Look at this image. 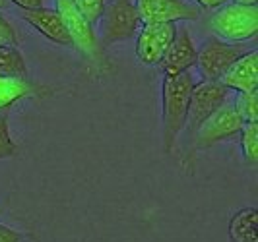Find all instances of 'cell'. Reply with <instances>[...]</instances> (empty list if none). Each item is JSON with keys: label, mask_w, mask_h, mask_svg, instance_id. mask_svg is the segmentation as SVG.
<instances>
[{"label": "cell", "mask_w": 258, "mask_h": 242, "mask_svg": "<svg viewBox=\"0 0 258 242\" xmlns=\"http://www.w3.org/2000/svg\"><path fill=\"white\" fill-rule=\"evenodd\" d=\"M101 22V47H109L115 43L130 41L142 27V20L138 16L136 6L130 0H111L105 4Z\"/></svg>", "instance_id": "6"}, {"label": "cell", "mask_w": 258, "mask_h": 242, "mask_svg": "<svg viewBox=\"0 0 258 242\" xmlns=\"http://www.w3.org/2000/svg\"><path fill=\"white\" fill-rule=\"evenodd\" d=\"M177 35L175 24H142L136 35V56L146 66H159Z\"/></svg>", "instance_id": "8"}, {"label": "cell", "mask_w": 258, "mask_h": 242, "mask_svg": "<svg viewBox=\"0 0 258 242\" xmlns=\"http://www.w3.org/2000/svg\"><path fill=\"white\" fill-rule=\"evenodd\" d=\"M237 115L243 118L245 124L258 122V95L256 91L250 93H237V99L233 103Z\"/></svg>", "instance_id": "17"}, {"label": "cell", "mask_w": 258, "mask_h": 242, "mask_svg": "<svg viewBox=\"0 0 258 242\" xmlns=\"http://www.w3.org/2000/svg\"><path fill=\"white\" fill-rule=\"evenodd\" d=\"M235 4H243V6H256L258 0H233Z\"/></svg>", "instance_id": "24"}, {"label": "cell", "mask_w": 258, "mask_h": 242, "mask_svg": "<svg viewBox=\"0 0 258 242\" xmlns=\"http://www.w3.org/2000/svg\"><path fill=\"white\" fill-rule=\"evenodd\" d=\"M20 35L14 26L0 14V47H18Z\"/></svg>", "instance_id": "20"}, {"label": "cell", "mask_w": 258, "mask_h": 242, "mask_svg": "<svg viewBox=\"0 0 258 242\" xmlns=\"http://www.w3.org/2000/svg\"><path fill=\"white\" fill-rule=\"evenodd\" d=\"M20 18L26 20L35 31H39L43 37H47L51 43L62 45V47H72L68 31H66L64 20L56 8H33V10H20Z\"/></svg>", "instance_id": "10"}, {"label": "cell", "mask_w": 258, "mask_h": 242, "mask_svg": "<svg viewBox=\"0 0 258 242\" xmlns=\"http://www.w3.org/2000/svg\"><path fill=\"white\" fill-rule=\"evenodd\" d=\"M56 10L60 12L62 20H64L66 31L72 47H76L93 66H105V49L99 43V37L95 35L93 27L74 10V6L70 4V0H56Z\"/></svg>", "instance_id": "7"}, {"label": "cell", "mask_w": 258, "mask_h": 242, "mask_svg": "<svg viewBox=\"0 0 258 242\" xmlns=\"http://www.w3.org/2000/svg\"><path fill=\"white\" fill-rule=\"evenodd\" d=\"M70 4L91 27L99 22L105 10V0H70Z\"/></svg>", "instance_id": "18"}, {"label": "cell", "mask_w": 258, "mask_h": 242, "mask_svg": "<svg viewBox=\"0 0 258 242\" xmlns=\"http://www.w3.org/2000/svg\"><path fill=\"white\" fill-rule=\"evenodd\" d=\"M241 134V149L248 165H256L258 161V122L245 124Z\"/></svg>", "instance_id": "16"}, {"label": "cell", "mask_w": 258, "mask_h": 242, "mask_svg": "<svg viewBox=\"0 0 258 242\" xmlns=\"http://www.w3.org/2000/svg\"><path fill=\"white\" fill-rule=\"evenodd\" d=\"M6 6V0H0V8H4Z\"/></svg>", "instance_id": "25"}, {"label": "cell", "mask_w": 258, "mask_h": 242, "mask_svg": "<svg viewBox=\"0 0 258 242\" xmlns=\"http://www.w3.org/2000/svg\"><path fill=\"white\" fill-rule=\"evenodd\" d=\"M194 84L196 82L190 72L177 74V76H163L161 116H163V151L165 155L173 153V147L184 130Z\"/></svg>", "instance_id": "1"}, {"label": "cell", "mask_w": 258, "mask_h": 242, "mask_svg": "<svg viewBox=\"0 0 258 242\" xmlns=\"http://www.w3.org/2000/svg\"><path fill=\"white\" fill-rule=\"evenodd\" d=\"M250 47L245 43H227L216 37H210L196 49V66L206 82H220V77L231 68L241 56H245Z\"/></svg>", "instance_id": "5"}, {"label": "cell", "mask_w": 258, "mask_h": 242, "mask_svg": "<svg viewBox=\"0 0 258 242\" xmlns=\"http://www.w3.org/2000/svg\"><path fill=\"white\" fill-rule=\"evenodd\" d=\"M18 153V145L10 136V126H8V113H0V159H10Z\"/></svg>", "instance_id": "19"}, {"label": "cell", "mask_w": 258, "mask_h": 242, "mask_svg": "<svg viewBox=\"0 0 258 242\" xmlns=\"http://www.w3.org/2000/svg\"><path fill=\"white\" fill-rule=\"evenodd\" d=\"M210 26L218 37L225 39L227 43L250 41L258 33V6L225 2L212 14Z\"/></svg>", "instance_id": "3"}, {"label": "cell", "mask_w": 258, "mask_h": 242, "mask_svg": "<svg viewBox=\"0 0 258 242\" xmlns=\"http://www.w3.org/2000/svg\"><path fill=\"white\" fill-rule=\"evenodd\" d=\"M22 240H24V234L22 232L10 229L6 225H0V242H22Z\"/></svg>", "instance_id": "21"}, {"label": "cell", "mask_w": 258, "mask_h": 242, "mask_svg": "<svg viewBox=\"0 0 258 242\" xmlns=\"http://www.w3.org/2000/svg\"><path fill=\"white\" fill-rule=\"evenodd\" d=\"M10 2H14L20 10H33L43 6V0H10Z\"/></svg>", "instance_id": "22"}, {"label": "cell", "mask_w": 258, "mask_h": 242, "mask_svg": "<svg viewBox=\"0 0 258 242\" xmlns=\"http://www.w3.org/2000/svg\"><path fill=\"white\" fill-rule=\"evenodd\" d=\"M229 238L231 242H258V213L256 207L239 209L229 221Z\"/></svg>", "instance_id": "14"}, {"label": "cell", "mask_w": 258, "mask_h": 242, "mask_svg": "<svg viewBox=\"0 0 258 242\" xmlns=\"http://www.w3.org/2000/svg\"><path fill=\"white\" fill-rule=\"evenodd\" d=\"M52 90L29 77H0V113L26 97H47Z\"/></svg>", "instance_id": "13"}, {"label": "cell", "mask_w": 258, "mask_h": 242, "mask_svg": "<svg viewBox=\"0 0 258 242\" xmlns=\"http://www.w3.org/2000/svg\"><path fill=\"white\" fill-rule=\"evenodd\" d=\"M0 77H27V64L16 47H0Z\"/></svg>", "instance_id": "15"}, {"label": "cell", "mask_w": 258, "mask_h": 242, "mask_svg": "<svg viewBox=\"0 0 258 242\" xmlns=\"http://www.w3.org/2000/svg\"><path fill=\"white\" fill-rule=\"evenodd\" d=\"M194 66H196L194 41L188 33V29L181 27V31L177 29V35L173 39V43L169 45L163 60L159 62V68H161L163 76H177V74L188 72Z\"/></svg>", "instance_id": "11"}, {"label": "cell", "mask_w": 258, "mask_h": 242, "mask_svg": "<svg viewBox=\"0 0 258 242\" xmlns=\"http://www.w3.org/2000/svg\"><path fill=\"white\" fill-rule=\"evenodd\" d=\"M229 97V90H225L220 82H198L194 84L188 103V115L184 122V151L188 149L196 130L204 124V120L210 118Z\"/></svg>", "instance_id": "4"}, {"label": "cell", "mask_w": 258, "mask_h": 242, "mask_svg": "<svg viewBox=\"0 0 258 242\" xmlns=\"http://www.w3.org/2000/svg\"><path fill=\"white\" fill-rule=\"evenodd\" d=\"M225 2H229V0H196V6H200L204 10H216V8L223 6Z\"/></svg>", "instance_id": "23"}, {"label": "cell", "mask_w": 258, "mask_h": 242, "mask_svg": "<svg viewBox=\"0 0 258 242\" xmlns=\"http://www.w3.org/2000/svg\"><path fill=\"white\" fill-rule=\"evenodd\" d=\"M142 24H177L200 18L198 6L184 0H136Z\"/></svg>", "instance_id": "9"}, {"label": "cell", "mask_w": 258, "mask_h": 242, "mask_svg": "<svg viewBox=\"0 0 258 242\" xmlns=\"http://www.w3.org/2000/svg\"><path fill=\"white\" fill-rule=\"evenodd\" d=\"M258 52L256 49L248 51L245 56H241L231 68L220 77V84L225 90H233L237 93H250L258 88Z\"/></svg>", "instance_id": "12"}, {"label": "cell", "mask_w": 258, "mask_h": 242, "mask_svg": "<svg viewBox=\"0 0 258 242\" xmlns=\"http://www.w3.org/2000/svg\"><path fill=\"white\" fill-rule=\"evenodd\" d=\"M245 126L243 118L237 115L233 103H223L214 115L204 120V124L196 130L188 149L182 155V163L186 167L188 175L194 173V155L200 149H210L212 145L220 143L223 140H229L237 136Z\"/></svg>", "instance_id": "2"}]
</instances>
